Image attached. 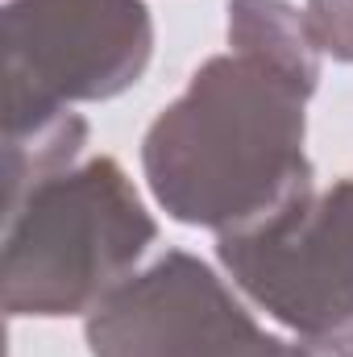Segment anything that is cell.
Instances as JSON below:
<instances>
[{
	"label": "cell",
	"mask_w": 353,
	"mask_h": 357,
	"mask_svg": "<svg viewBox=\"0 0 353 357\" xmlns=\"http://www.w3.org/2000/svg\"><path fill=\"white\" fill-rule=\"evenodd\" d=\"M229 50L204 59L142 137V178L187 229L250 233L316 191L308 100L320 50L291 0H229Z\"/></svg>",
	"instance_id": "1"
},
{
	"label": "cell",
	"mask_w": 353,
	"mask_h": 357,
	"mask_svg": "<svg viewBox=\"0 0 353 357\" xmlns=\"http://www.w3.org/2000/svg\"><path fill=\"white\" fill-rule=\"evenodd\" d=\"M158 241V220L108 154L84 158L4 204L0 303L8 320L88 316Z\"/></svg>",
	"instance_id": "2"
},
{
	"label": "cell",
	"mask_w": 353,
	"mask_h": 357,
	"mask_svg": "<svg viewBox=\"0 0 353 357\" xmlns=\"http://www.w3.org/2000/svg\"><path fill=\"white\" fill-rule=\"evenodd\" d=\"M0 29L4 125L117 100L154 59L146 0H8Z\"/></svg>",
	"instance_id": "3"
},
{
	"label": "cell",
	"mask_w": 353,
	"mask_h": 357,
	"mask_svg": "<svg viewBox=\"0 0 353 357\" xmlns=\"http://www.w3.org/2000/svg\"><path fill=\"white\" fill-rule=\"evenodd\" d=\"M262 324L204 258L167 250L84 320L91 357H229Z\"/></svg>",
	"instance_id": "4"
},
{
	"label": "cell",
	"mask_w": 353,
	"mask_h": 357,
	"mask_svg": "<svg viewBox=\"0 0 353 357\" xmlns=\"http://www.w3.org/2000/svg\"><path fill=\"white\" fill-rule=\"evenodd\" d=\"M303 21L320 54L353 63V0H308Z\"/></svg>",
	"instance_id": "5"
},
{
	"label": "cell",
	"mask_w": 353,
	"mask_h": 357,
	"mask_svg": "<svg viewBox=\"0 0 353 357\" xmlns=\"http://www.w3.org/2000/svg\"><path fill=\"white\" fill-rule=\"evenodd\" d=\"M229 357H308V354H303L299 341H283V337H274V333L258 328L237 354H229Z\"/></svg>",
	"instance_id": "6"
}]
</instances>
